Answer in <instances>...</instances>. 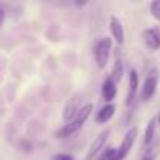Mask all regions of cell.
Returning a JSON list of instances; mask_svg holds the SVG:
<instances>
[{"mask_svg":"<svg viewBox=\"0 0 160 160\" xmlns=\"http://www.w3.org/2000/svg\"><path fill=\"white\" fill-rule=\"evenodd\" d=\"M93 113V104H87V105H83L82 107V110L78 112V115L71 121V122H68L66 126H63L55 135L58 137V138H69L71 135H74L75 132H78L80 129H82V126L85 124V121L90 118V115Z\"/></svg>","mask_w":160,"mask_h":160,"instance_id":"1","label":"cell"},{"mask_svg":"<svg viewBox=\"0 0 160 160\" xmlns=\"http://www.w3.org/2000/svg\"><path fill=\"white\" fill-rule=\"evenodd\" d=\"M94 60L99 69H104L110 60L112 53V38H102L94 44Z\"/></svg>","mask_w":160,"mask_h":160,"instance_id":"2","label":"cell"},{"mask_svg":"<svg viewBox=\"0 0 160 160\" xmlns=\"http://www.w3.org/2000/svg\"><path fill=\"white\" fill-rule=\"evenodd\" d=\"M157 85H158V71L155 68H152L146 78H144V82H143V87H141V99L143 101H151L157 91Z\"/></svg>","mask_w":160,"mask_h":160,"instance_id":"3","label":"cell"},{"mask_svg":"<svg viewBox=\"0 0 160 160\" xmlns=\"http://www.w3.org/2000/svg\"><path fill=\"white\" fill-rule=\"evenodd\" d=\"M137 135H138V127H132V129L127 130V133L124 135V140L121 141V144H119V148H118L119 160H122V158L127 157V154L130 152V149H132V146H133V143H135Z\"/></svg>","mask_w":160,"mask_h":160,"instance_id":"4","label":"cell"},{"mask_svg":"<svg viewBox=\"0 0 160 160\" xmlns=\"http://www.w3.org/2000/svg\"><path fill=\"white\" fill-rule=\"evenodd\" d=\"M82 110V107H80V96L78 94H75V96H72L69 101H68V104H66V107H64V113H63V119L66 121V124L68 122H71L77 115H78V112Z\"/></svg>","mask_w":160,"mask_h":160,"instance_id":"5","label":"cell"},{"mask_svg":"<svg viewBox=\"0 0 160 160\" xmlns=\"http://www.w3.org/2000/svg\"><path fill=\"white\" fill-rule=\"evenodd\" d=\"M108 28H110V33H112V36H113V41H115L118 46H122V44H124V27H122L121 21H119L116 16H112V18H110Z\"/></svg>","mask_w":160,"mask_h":160,"instance_id":"6","label":"cell"},{"mask_svg":"<svg viewBox=\"0 0 160 160\" xmlns=\"http://www.w3.org/2000/svg\"><path fill=\"white\" fill-rule=\"evenodd\" d=\"M108 135H110V130H104V132H102V133H101L94 141H93V144L90 146V151H88V154H87L85 160H93V158H96V157L99 155V152L102 151L104 144L107 143Z\"/></svg>","mask_w":160,"mask_h":160,"instance_id":"7","label":"cell"},{"mask_svg":"<svg viewBox=\"0 0 160 160\" xmlns=\"http://www.w3.org/2000/svg\"><path fill=\"white\" fill-rule=\"evenodd\" d=\"M138 72L137 69H130V74H129V93H127V98H126V105L130 107L133 104V101L137 99V90H138Z\"/></svg>","mask_w":160,"mask_h":160,"instance_id":"8","label":"cell"},{"mask_svg":"<svg viewBox=\"0 0 160 160\" xmlns=\"http://www.w3.org/2000/svg\"><path fill=\"white\" fill-rule=\"evenodd\" d=\"M143 39L149 49L157 50L160 47V30L158 28H146L143 32Z\"/></svg>","mask_w":160,"mask_h":160,"instance_id":"9","label":"cell"},{"mask_svg":"<svg viewBox=\"0 0 160 160\" xmlns=\"http://www.w3.org/2000/svg\"><path fill=\"white\" fill-rule=\"evenodd\" d=\"M116 93H118L116 83L113 82L112 77H107V78L104 80V83H102V98H104V101L110 104V102L116 98Z\"/></svg>","mask_w":160,"mask_h":160,"instance_id":"10","label":"cell"},{"mask_svg":"<svg viewBox=\"0 0 160 160\" xmlns=\"http://www.w3.org/2000/svg\"><path fill=\"white\" fill-rule=\"evenodd\" d=\"M115 105L113 104H107V105H104L98 113H96V122H99V124H105V122H108L112 118H113V115H115Z\"/></svg>","mask_w":160,"mask_h":160,"instance_id":"11","label":"cell"},{"mask_svg":"<svg viewBox=\"0 0 160 160\" xmlns=\"http://www.w3.org/2000/svg\"><path fill=\"white\" fill-rule=\"evenodd\" d=\"M155 127H157V118H151L148 126H146V130H144V144H149L154 140Z\"/></svg>","mask_w":160,"mask_h":160,"instance_id":"12","label":"cell"},{"mask_svg":"<svg viewBox=\"0 0 160 160\" xmlns=\"http://www.w3.org/2000/svg\"><path fill=\"white\" fill-rule=\"evenodd\" d=\"M124 75V66H122V61L119 58H116L115 61V66H113V71H112V78H113V82L118 83L119 80L122 78Z\"/></svg>","mask_w":160,"mask_h":160,"instance_id":"13","label":"cell"},{"mask_svg":"<svg viewBox=\"0 0 160 160\" xmlns=\"http://www.w3.org/2000/svg\"><path fill=\"white\" fill-rule=\"evenodd\" d=\"M104 155H105V160H119V152H118V148H105L104 151Z\"/></svg>","mask_w":160,"mask_h":160,"instance_id":"14","label":"cell"},{"mask_svg":"<svg viewBox=\"0 0 160 160\" xmlns=\"http://www.w3.org/2000/svg\"><path fill=\"white\" fill-rule=\"evenodd\" d=\"M149 11L155 21H160V0H154L149 5Z\"/></svg>","mask_w":160,"mask_h":160,"instance_id":"15","label":"cell"},{"mask_svg":"<svg viewBox=\"0 0 160 160\" xmlns=\"http://www.w3.org/2000/svg\"><path fill=\"white\" fill-rule=\"evenodd\" d=\"M21 148H22L25 152H32V149H33V144H32L28 140H22V141H21Z\"/></svg>","mask_w":160,"mask_h":160,"instance_id":"16","label":"cell"},{"mask_svg":"<svg viewBox=\"0 0 160 160\" xmlns=\"http://www.w3.org/2000/svg\"><path fill=\"white\" fill-rule=\"evenodd\" d=\"M52 160H74V157L69 154H55L52 157Z\"/></svg>","mask_w":160,"mask_h":160,"instance_id":"17","label":"cell"},{"mask_svg":"<svg viewBox=\"0 0 160 160\" xmlns=\"http://www.w3.org/2000/svg\"><path fill=\"white\" fill-rule=\"evenodd\" d=\"M143 160H155V155H154V154H151V155H146Z\"/></svg>","mask_w":160,"mask_h":160,"instance_id":"18","label":"cell"},{"mask_svg":"<svg viewBox=\"0 0 160 160\" xmlns=\"http://www.w3.org/2000/svg\"><path fill=\"white\" fill-rule=\"evenodd\" d=\"M3 18H5V13H3V10H2V8H0V21H2Z\"/></svg>","mask_w":160,"mask_h":160,"instance_id":"19","label":"cell"},{"mask_svg":"<svg viewBox=\"0 0 160 160\" xmlns=\"http://www.w3.org/2000/svg\"><path fill=\"white\" fill-rule=\"evenodd\" d=\"M96 160H105V155H104V154H102V155H99V157H98V158H96Z\"/></svg>","mask_w":160,"mask_h":160,"instance_id":"20","label":"cell"},{"mask_svg":"<svg viewBox=\"0 0 160 160\" xmlns=\"http://www.w3.org/2000/svg\"><path fill=\"white\" fill-rule=\"evenodd\" d=\"M157 122H158V127H160V113H158V118H157Z\"/></svg>","mask_w":160,"mask_h":160,"instance_id":"21","label":"cell"}]
</instances>
